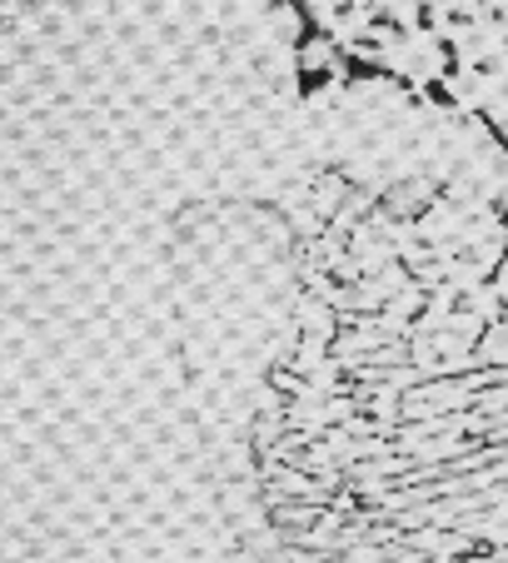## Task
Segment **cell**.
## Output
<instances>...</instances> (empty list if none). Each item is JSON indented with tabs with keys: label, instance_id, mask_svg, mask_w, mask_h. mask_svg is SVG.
<instances>
[{
	"label": "cell",
	"instance_id": "cell-1",
	"mask_svg": "<svg viewBox=\"0 0 508 563\" xmlns=\"http://www.w3.org/2000/svg\"><path fill=\"white\" fill-rule=\"evenodd\" d=\"M474 360H478V369H508V324H504V319L484 330Z\"/></svg>",
	"mask_w": 508,
	"mask_h": 563
}]
</instances>
